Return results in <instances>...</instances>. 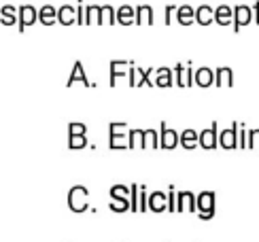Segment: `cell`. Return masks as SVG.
I'll return each mask as SVG.
<instances>
[{
    "label": "cell",
    "mask_w": 259,
    "mask_h": 242,
    "mask_svg": "<svg viewBox=\"0 0 259 242\" xmlns=\"http://www.w3.org/2000/svg\"><path fill=\"white\" fill-rule=\"evenodd\" d=\"M58 21L62 26H72L77 24V9H72L70 5H64L58 9Z\"/></svg>",
    "instance_id": "5bb4252c"
},
{
    "label": "cell",
    "mask_w": 259,
    "mask_h": 242,
    "mask_svg": "<svg viewBox=\"0 0 259 242\" xmlns=\"http://www.w3.org/2000/svg\"><path fill=\"white\" fill-rule=\"evenodd\" d=\"M253 21V9L246 5L234 7V32H240L244 26H249Z\"/></svg>",
    "instance_id": "277c9868"
},
{
    "label": "cell",
    "mask_w": 259,
    "mask_h": 242,
    "mask_svg": "<svg viewBox=\"0 0 259 242\" xmlns=\"http://www.w3.org/2000/svg\"><path fill=\"white\" fill-rule=\"evenodd\" d=\"M177 21L181 26H191L196 21V9L189 7V5H183L177 9Z\"/></svg>",
    "instance_id": "2e32d148"
},
{
    "label": "cell",
    "mask_w": 259,
    "mask_h": 242,
    "mask_svg": "<svg viewBox=\"0 0 259 242\" xmlns=\"http://www.w3.org/2000/svg\"><path fill=\"white\" fill-rule=\"evenodd\" d=\"M109 134L111 136H121V134H130L125 124H111L109 126Z\"/></svg>",
    "instance_id": "836d02e7"
},
{
    "label": "cell",
    "mask_w": 259,
    "mask_h": 242,
    "mask_svg": "<svg viewBox=\"0 0 259 242\" xmlns=\"http://www.w3.org/2000/svg\"><path fill=\"white\" fill-rule=\"evenodd\" d=\"M111 211L115 213L132 211V200H115V197H111Z\"/></svg>",
    "instance_id": "4dcf8cb0"
},
{
    "label": "cell",
    "mask_w": 259,
    "mask_h": 242,
    "mask_svg": "<svg viewBox=\"0 0 259 242\" xmlns=\"http://www.w3.org/2000/svg\"><path fill=\"white\" fill-rule=\"evenodd\" d=\"M130 189H132V211H134V213L147 211V208H149V200H147V195H145V191H143V187L132 185Z\"/></svg>",
    "instance_id": "30bf717a"
},
{
    "label": "cell",
    "mask_w": 259,
    "mask_h": 242,
    "mask_svg": "<svg viewBox=\"0 0 259 242\" xmlns=\"http://www.w3.org/2000/svg\"><path fill=\"white\" fill-rule=\"evenodd\" d=\"M187 211H198V197L189 191H181L177 213H187Z\"/></svg>",
    "instance_id": "7c38bea8"
},
{
    "label": "cell",
    "mask_w": 259,
    "mask_h": 242,
    "mask_svg": "<svg viewBox=\"0 0 259 242\" xmlns=\"http://www.w3.org/2000/svg\"><path fill=\"white\" fill-rule=\"evenodd\" d=\"M214 85H217V87H232V85H234L232 68L223 66V68H217V70H214Z\"/></svg>",
    "instance_id": "e0dca14e"
},
{
    "label": "cell",
    "mask_w": 259,
    "mask_h": 242,
    "mask_svg": "<svg viewBox=\"0 0 259 242\" xmlns=\"http://www.w3.org/2000/svg\"><path fill=\"white\" fill-rule=\"evenodd\" d=\"M219 147L221 149H236L238 147V124H234L232 128L219 132Z\"/></svg>",
    "instance_id": "ba28073f"
},
{
    "label": "cell",
    "mask_w": 259,
    "mask_h": 242,
    "mask_svg": "<svg viewBox=\"0 0 259 242\" xmlns=\"http://www.w3.org/2000/svg\"><path fill=\"white\" fill-rule=\"evenodd\" d=\"M175 81H177L179 87L196 85V72H193L191 64H177L175 66Z\"/></svg>",
    "instance_id": "7a4b0ae2"
},
{
    "label": "cell",
    "mask_w": 259,
    "mask_h": 242,
    "mask_svg": "<svg viewBox=\"0 0 259 242\" xmlns=\"http://www.w3.org/2000/svg\"><path fill=\"white\" fill-rule=\"evenodd\" d=\"M200 147H202V149H214V147H219L217 124H212V126H208L206 130L200 132Z\"/></svg>",
    "instance_id": "52a82bcc"
},
{
    "label": "cell",
    "mask_w": 259,
    "mask_h": 242,
    "mask_svg": "<svg viewBox=\"0 0 259 242\" xmlns=\"http://www.w3.org/2000/svg\"><path fill=\"white\" fill-rule=\"evenodd\" d=\"M175 13H177V9L172 7V5H168V7H166V11H164V24H166V26H170V24H172V15H175Z\"/></svg>",
    "instance_id": "ab89813d"
},
{
    "label": "cell",
    "mask_w": 259,
    "mask_h": 242,
    "mask_svg": "<svg viewBox=\"0 0 259 242\" xmlns=\"http://www.w3.org/2000/svg\"><path fill=\"white\" fill-rule=\"evenodd\" d=\"M168 202H170V206H168V211H172L175 213L177 208H179V193H175V189L170 191V195H168Z\"/></svg>",
    "instance_id": "f35d334b"
},
{
    "label": "cell",
    "mask_w": 259,
    "mask_h": 242,
    "mask_svg": "<svg viewBox=\"0 0 259 242\" xmlns=\"http://www.w3.org/2000/svg\"><path fill=\"white\" fill-rule=\"evenodd\" d=\"M181 145L185 147V149H196V147L200 145V134H198L196 130H191V128L185 130V132L181 134Z\"/></svg>",
    "instance_id": "d4e9b609"
},
{
    "label": "cell",
    "mask_w": 259,
    "mask_h": 242,
    "mask_svg": "<svg viewBox=\"0 0 259 242\" xmlns=\"http://www.w3.org/2000/svg\"><path fill=\"white\" fill-rule=\"evenodd\" d=\"M198 215L200 219H212L214 215V193L212 191H202L198 195Z\"/></svg>",
    "instance_id": "3957f363"
},
{
    "label": "cell",
    "mask_w": 259,
    "mask_h": 242,
    "mask_svg": "<svg viewBox=\"0 0 259 242\" xmlns=\"http://www.w3.org/2000/svg\"><path fill=\"white\" fill-rule=\"evenodd\" d=\"M214 21H217L219 26H230L234 24V7H228V5H221L214 9Z\"/></svg>",
    "instance_id": "4fadbf2b"
},
{
    "label": "cell",
    "mask_w": 259,
    "mask_h": 242,
    "mask_svg": "<svg viewBox=\"0 0 259 242\" xmlns=\"http://www.w3.org/2000/svg\"><path fill=\"white\" fill-rule=\"evenodd\" d=\"M74 83H83V85H90V79L85 76V70H83V64L81 62H74V66H72V72H70V76H68V87H72Z\"/></svg>",
    "instance_id": "d6986e66"
},
{
    "label": "cell",
    "mask_w": 259,
    "mask_h": 242,
    "mask_svg": "<svg viewBox=\"0 0 259 242\" xmlns=\"http://www.w3.org/2000/svg\"><path fill=\"white\" fill-rule=\"evenodd\" d=\"M38 21L42 26H53L58 21V11L53 9L51 5H45L40 11H38Z\"/></svg>",
    "instance_id": "603a6c76"
},
{
    "label": "cell",
    "mask_w": 259,
    "mask_h": 242,
    "mask_svg": "<svg viewBox=\"0 0 259 242\" xmlns=\"http://www.w3.org/2000/svg\"><path fill=\"white\" fill-rule=\"evenodd\" d=\"M253 19H255V24L259 26V3L253 5Z\"/></svg>",
    "instance_id": "60d3db41"
},
{
    "label": "cell",
    "mask_w": 259,
    "mask_h": 242,
    "mask_svg": "<svg viewBox=\"0 0 259 242\" xmlns=\"http://www.w3.org/2000/svg\"><path fill=\"white\" fill-rule=\"evenodd\" d=\"M85 9L88 7H83V0H79V5H77V24L79 26H85Z\"/></svg>",
    "instance_id": "74e56055"
},
{
    "label": "cell",
    "mask_w": 259,
    "mask_h": 242,
    "mask_svg": "<svg viewBox=\"0 0 259 242\" xmlns=\"http://www.w3.org/2000/svg\"><path fill=\"white\" fill-rule=\"evenodd\" d=\"M196 24L200 26H210L214 24V9H210L208 5H202L196 9Z\"/></svg>",
    "instance_id": "ac0fdd59"
},
{
    "label": "cell",
    "mask_w": 259,
    "mask_h": 242,
    "mask_svg": "<svg viewBox=\"0 0 259 242\" xmlns=\"http://www.w3.org/2000/svg\"><path fill=\"white\" fill-rule=\"evenodd\" d=\"M157 132L155 130H145V145L143 149H157Z\"/></svg>",
    "instance_id": "1f68e13d"
},
{
    "label": "cell",
    "mask_w": 259,
    "mask_h": 242,
    "mask_svg": "<svg viewBox=\"0 0 259 242\" xmlns=\"http://www.w3.org/2000/svg\"><path fill=\"white\" fill-rule=\"evenodd\" d=\"M238 147L249 149V132H246L244 128H240V124H238Z\"/></svg>",
    "instance_id": "e575fe53"
},
{
    "label": "cell",
    "mask_w": 259,
    "mask_h": 242,
    "mask_svg": "<svg viewBox=\"0 0 259 242\" xmlns=\"http://www.w3.org/2000/svg\"><path fill=\"white\" fill-rule=\"evenodd\" d=\"M181 145V134H177L172 128H168L166 124H161V134H159V147L161 149H166V151H170V149H175V147H179Z\"/></svg>",
    "instance_id": "5b68a950"
},
{
    "label": "cell",
    "mask_w": 259,
    "mask_h": 242,
    "mask_svg": "<svg viewBox=\"0 0 259 242\" xmlns=\"http://www.w3.org/2000/svg\"><path fill=\"white\" fill-rule=\"evenodd\" d=\"M121 79H130V62L113 60L111 62V85H119Z\"/></svg>",
    "instance_id": "8992f818"
},
{
    "label": "cell",
    "mask_w": 259,
    "mask_h": 242,
    "mask_svg": "<svg viewBox=\"0 0 259 242\" xmlns=\"http://www.w3.org/2000/svg\"><path fill=\"white\" fill-rule=\"evenodd\" d=\"M85 132H88V128L83 124H70L68 126V136H79V134H85Z\"/></svg>",
    "instance_id": "d590c367"
},
{
    "label": "cell",
    "mask_w": 259,
    "mask_h": 242,
    "mask_svg": "<svg viewBox=\"0 0 259 242\" xmlns=\"http://www.w3.org/2000/svg\"><path fill=\"white\" fill-rule=\"evenodd\" d=\"M96 24H102V7L90 5L85 9V26H96Z\"/></svg>",
    "instance_id": "7402d4cb"
},
{
    "label": "cell",
    "mask_w": 259,
    "mask_h": 242,
    "mask_svg": "<svg viewBox=\"0 0 259 242\" xmlns=\"http://www.w3.org/2000/svg\"><path fill=\"white\" fill-rule=\"evenodd\" d=\"M196 85L198 87H210V85H214V72L210 70V68H198L196 70Z\"/></svg>",
    "instance_id": "cb8c5ba5"
},
{
    "label": "cell",
    "mask_w": 259,
    "mask_h": 242,
    "mask_svg": "<svg viewBox=\"0 0 259 242\" xmlns=\"http://www.w3.org/2000/svg\"><path fill=\"white\" fill-rule=\"evenodd\" d=\"M168 195L166 193H161V191H155V193H149V211H153V213H164L168 211Z\"/></svg>",
    "instance_id": "8fae6325"
},
{
    "label": "cell",
    "mask_w": 259,
    "mask_h": 242,
    "mask_svg": "<svg viewBox=\"0 0 259 242\" xmlns=\"http://www.w3.org/2000/svg\"><path fill=\"white\" fill-rule=\"evenodd\" d=\"M145 145V130H130V149H143Z\"/></svg>",
    "instance_id": "4316f807"
},
{
    "label": "cell",
    "mask_w": 259,
    "mask_h": 242,
    "mask_svg": "<svg viewBox=\"0 0 259 242\" xmlns=\"http://www.w3.org/2000/svg\"><path fill=\"white\" fill-rule=\"evenodd\" d=\"M85 145H88V138H85V134L68 136V147H70V149H83Z\"/></svg>",
    "instance_id": "d6a6232c"
},
{
    "label": "cell",
    "mask_w": 259,
    "mask_h": 242,
    "mask_svg": "<svg viewBox=\"0 0 259 242\" xmlns=\"http://www.w3.org/2000/svg\"><path fill=\"white\" fill-rule=\"evenodd\" d=\"M113 24H117V11L111 5H106L102 7V26H113Z\"/></svg>",
    "instance_id": "f1b7e54d"
},
{
    "label": "cell",
    "mask_w": 259,
    "mask_h": 242,
    "mask_svg": "<svg viewBox=\"0 0 259 242\" xmlns=\"http://www.w3.org/2000/svg\"><path fill=\"white\" fill-rule=\"evenodd\" d=\"M249 149H259V130L249 132Z\"/></svg>",
    "instance_id": "8d00e7d4"
},
{
    "label": "cell",
    "mask_w": 259,
    "mask_h": 242,
    "mask_svg": "<svg viewBox=\"0 0 259 242\" xmlns=\"http://www.w3.org/2000/svg\"><path fill=\"white\" fill-rule=\"evenodd\" d=\"M111 197H115V200H132V189H127L123 185H113Z\"/></svg>",
    "instance_id": "83f0119b"
},
{
    "label": "cell",
    "mask_w": 259,
    "mask_h": 242,
    "mask_svg": "<svg viewBox=\"0 0 259 242\" xmlns=\"http://www.w3.org/2000/svg\"><path fill=\"white\" fill-rule=\"evenodd\" d=\"M172 76H175V74H172V70L166 68V66H164V68H157L155 70V85L157 87H170L172 83H175Z\"/></svg>",
    "instance_id": "484cf974"
},
{
    "label": "cell",
    "mask_w": 259,
    "mask_h": 242,
    "mask_svg": "<svg viewBox=\"0 0 259 242\" xmlns=\"http://www.w3.org/2000/svg\"><path fill=\"white\" fill-rule=\"evenodd\" d=\"M109 147H111V149H130V134H121V136H111Z\"/></svg>",
    "instance_id": "f546056e"
},
{
    "label": "cell",
    "mask_w": 259,
    "mask_h": 242,
    "mask_svg": "<svg viewBox=\"0 0 259 242\" xmlns=\"http://www.w3.org/2000/svg\"><path fill=\"white\" fill-rule=\"evenodd\" d=\"M38 19V11L34 7H30V5H24L19 9V32H24L28 26H32L34 21Z\"/></svg>",
    "instance_id": "9c48e42d"
},
{
    "label": "cell",
    "mask_w": 259,
    "mask_h": 242,
    "mask_svg": "<svg viewBox=\"0 0 259 242\" xmlns=\"http://www.w3.org/2000/svg\"><path fill=\"white\" fill-rule=\"evenodd\" d=\"M117 24H121V26L136 24V9L127 7V5L119 7V9H117Z\"/></svg>",
    "instance_id": "9a60e30c"
},
{
    "label": "cell",
    "mask_w": 259,
    "mask_h": 242,
    "mask_svg": "<svg viewBox=\"0 0 259 242\" xmlns=\"http://www.w3.org/2000/svg\"><path fill=\"white\" fill-rule=\"evenodd\" d=\"M155 21L153 17V9L143 5V7H138L136 9V26H151Z\"/></svg>",
    "instance_id": "44dd1931"
},
{
    "label": "cell",
    "mask_w": 259,
    "mask_h": 242,
    "mask_svg": "<svg viewBox=\"0 0 259 242\" xmlns=\"http://www.w3.org/2000/svg\"><path fill=\"white\" fill-rule=\"evenodd\" d=\"M88 202H90V191L83 185H74L68 191V206L72 213H83L88 208Z\"/></svg>",
    "instance_id": "6da1fadb"
},
{
    "label": "cell",
    "mask_w": 259,
    "mask_h": 242,
    "mask_svg": "<svg viewBox=\"0 0 259 242\" xmlns=\"http://www.w3.org/2000/svg\"><path fill=\"white\" fill-rule=\"evenodd\" d=\"M0 21H3V26H13V24H19V9L15 7H3V11H0Z\"/></svg>",
    "instance_id": "ffe728a7"
}]
</instances>
